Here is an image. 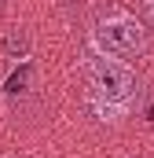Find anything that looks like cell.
Returning <instances> with one entry per match:
<instances>
[{
	"instance_id": "1",
	"label": "cell",
	"mask_w": 154,
	"mask_h": 158,
	"mask_svg": "<svg viewBox=\"0 0 154 158\" xmlns=\"http://www.w3.org/2000/svg\"><path fill=\"white\" fill-rule=\"evenodd\" d=\"M136 70L121 59H107V55H95L88 63V99L95 107V114H103V121L110 118L117 121V114L128 110V103L136 99Z\"/></svg>"
},
{
	"instance_id": "2",
	"label": "cell",
	"mask_w": 154,
	"mask_h": 158,
	"mask_svg": "<svg viewBox=\"0 0 154 158\" xmlns=\"http://www.w3.org/2000/svg\"><path fill=\"white\" fill-rule=\"evenodd\" d=\"M92 48H95V55L128 63L147 52V26L128 11H110L92 26Z\"/></svg>"
},
{
	"instance_id": "3",
	"label": "cell",
	"mask_w": 154,
	"mask_h": 158,
	"mask_svg": "<svg viewBox=\"0 0 154 158\" xmlns=\"http://www.w3.org/2000/svg\"><path fill=\"white\" fill-rule=\"evenodd\" d=\"M26 48H30V37H26V33H11V37L4 40V52H7L11 59H18V55H26Z\"/></svg>"
},
{
	"instance_id": "4",
	"label": "cell",
	"mask_w": 154,
	"mask_h": 158,
	"mask_svg": "<svg viewBox=\"0 0 154 158\" xmlns=\"http://www.w3.org/2000/svg\"><path fill=\"white\" fill-rule=\"evenodd\" d=\"M147 11H151V19H154V0H147Z\"/></svg>"
},
{
	"instance_id": "5",
	"label": "cell",
	"mask_w": 154,
	"mask_h": 158,
	"mask_svg": "<svg viewBox=\"0 0 154 158\" xmlns=\"http://www.w3.org/2000/svg\"><path fill=\"white\" fill-rule=\"evenodd\" d=\"M4 158H11V155H4Z\"/></svg>"
}]
</instances>
